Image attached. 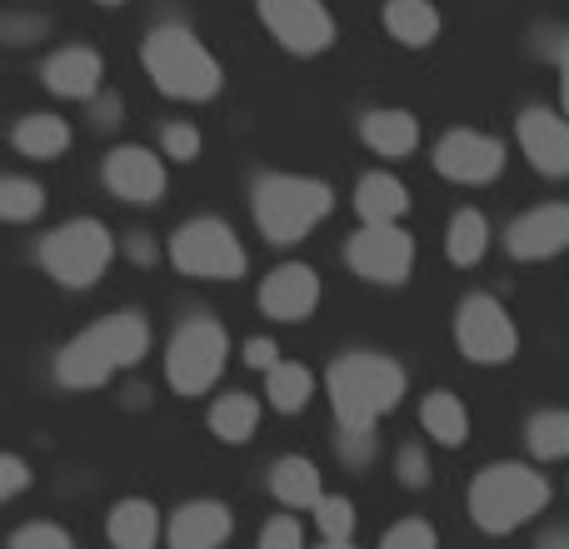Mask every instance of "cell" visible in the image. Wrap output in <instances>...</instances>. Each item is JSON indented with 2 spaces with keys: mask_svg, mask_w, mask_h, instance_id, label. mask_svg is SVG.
<instances>
[{
  "mask_svg": "<svg viewBox=\"0 0 569 549\" xmlns=\"http://www.w3.org/2000/svg\"><path fill=\"white\" fill-rule=\"evenodd\" d=\"M330 385V405L340 420V455L350 465H370L375 455V425L400 405L405 370L385 355H340L325 375Z\"/></svg>",
  "mask_w": 569,
  "mask_h": 549,
  "instance_id": "1",
  "label": "cell"
},
{
  "mask_svg": "<svg viewBox=\"0 0 569 549\" xmlns=\"http://www.w3.org/2000/svg\"><path fill=\"white\" fill-rule=\"evenodd\" d=\"M146 350H150V325L140 320L136 310H120V315H106L100 325H90V330H80L76 340L56 355V375L70 390H96L110 375L140 365Z\"/></svg>",
  "mask_w": 569,
  "mask_h": 549,
  "instance_id": "2",
  "label": "cell"
},
{
  "mask_svg": "<svg viewBox=\"0 0 569 549\" xmlns=\"http://www.w3.org/2000/svg\"><path fill=\"white\" fill-rule=\"evenodd\" d=\"M140 60H146V76L156 80V90L170 100H210L226 80L220 60L186 26H156L140 46Z\"/></svg>",
  "mask_w": 569,
  "mask_h": 549,
  "instance_id": "3",
  "label": "cell"
},
{
  "mask_svg": "<svg viewBox=\"0 0 569 549\" xmlns=\"http://www.w3.org/2000/svg\"><path fill=\"white\" fill-rule=\"evenodd\" d=\"M545 505H550V485H545V475H535L530 465H510V460L490 465V470H480L470 485V520L480 525L485 535L520 530Z\"/></svg>",
  "mask_w": 569,
  "mask_h": 549,
  "instance_id": "4",
  "label": "cell"
},
{
  "mask_svg": "<svg viewBox=\"0 0 569 549\" xmlns=\"http://www.w3.org/2000/svg\"><path fill=\"white\" fill-rule=\"evenodd\" d=\"M335 206V190L310 176H260L256 180V226L270 246L305 240Z\"/></svg>",
  "mask_w": 569,
  "mask_h": 549,
  "instance_id": "5",
  "label": "cell"
},
{
  "mask_svg": "<svg viewBox=\"0 0 569 549\" xmlns=\"http://www.w3.org/2000/svg\"><path fill=\"white\" fill-rule=\"evenodd\" d=\"M116 256V236L100 220H66L40 240V266L56 274L66 290H90Z\"/></svg>",
  "mask_w": 569,
  "mask_h": 549,
  "instance_id": "6",
  "label": "cell"
},
{
  "mask_svg": "<svg viewBox=\"0 0 569 549\" xmlns=\"http://www.w3.org/2000/svg\"><path fill=\"white\" fill-rule=\"evenodd\" d=\"M170 266L190 280H236L246 274V246L226 220L200 216L170 236Z\"/></svg>",
  "mask_w": 569,
  "mask_h": 549,
  "instance_id": "7",
  "label": "cell"
},
{
  "mask_svg": "<svg viewBox=\"0 0 569 549\" xmlns=\"http://www.w3.org/2000/svg\"><path fill=\"white\" fill-rule=\"evenodd\" d=\"M230 340L216 320H186L166 350V375L176 395H206L226 370Z\"/></svg>",
  "mask_w": 569,
  "mask_h": 549,
  "instance_id": "8",
  "label": "cell"
},
{
  "mask_svg": "<svg viewBox=\"0 0 569 549\" xmlns=\"http://www.w3.org/2000/svg\"><path fill=\"white\" fill-rule=\"evenodd\" d=\"M455 340H460L465 360L505 365L515 355V345H520V335H515V320L505 315V305L495 295H470L460 305V315H455Z\"/></svg>",
  "mask_w": 569,
  "mask_h": 549,
  "instance_id": "9",
  "label": "cell"
},
{
  "mask_svg": "<svg viewBox=\"0 0 569 549\" xmlns=\"http://www.w3.org/2000/svg\"><path fill=\"white\" fill-rule=\"evenodd\" d=\"M266 30L295 56H320L335 46V16L325 0H256Z\"/></svg>",
  "mask_w": 569,
  "mask_h": 549,
  "instance_id": "10",
  "label": "cell"
},
{
  "mask_svg": "<svg viewBox=\"0 0 569 549\" xmlns=\"http://www.w3.org/2000/svg\"><path fill=\"white\" fill-rule=\"evenodd\" d=\"M345 260H350L355 274H365L375 285H405L415 270V240L400 226H365L350 236Z\"/></svg>",
  "mask_w": 569,
  "mask_h": 549,
  "instance_id": "11",
  "label": "cell"
},
{
  "mask_svg": "<svg viewBox=\"0 0 569 549\" xmlns=\"http://www.w3.org/2000/svg\"><path fill=\"white\" fill-rule=\"evenodd\" d=\"M435 170L445 180H460V186H485L505 170V146L495 136H480V130H450L435 146Z\"/></svg>",
  "mask_w": 569,
  "mask_h": 549,
  "instance_id": "12",
  "label": "cell"
},
{
  "mask_svg": "<svg viewBox=\"0 0 569 549\" xmlns=\"http://www.w3.org/2000/svg\"><path fill=\"white\" fill-rule=\"evenodd\" d=\"M106 186L110 196L130 200V206H150L166 196V166L146 146H116L106 156Z\"/></svg>",
  "mask_w": 569,
  "mask_h": 549,
  "instance_id": "13",
  "label": "cell"
},
{
  "mask_svg": "<svg viewBox=\"0 0 569 549\" xmlns=\"http://www.w3.org/2000/svg\"><path fill=\"white\" fill-rule=\"evenodd\" d=\"M520 150L540 176H569V120L560 110L530 106L520 116Z\"/></svg>",
  "mask_w": 569,
  "mask_h": 549,
  "instance_id": "14",
  "label": "cell"
},
{
  "mask_svg": "<svg viewBox=\"0 0 569 549\" xmlns=\"http://www.w3.org/2000/svg\"><path fill=\"white\" fill-rule=\"evenodd\" d=\"M320 305V274L310 266H280L266 274V285H260V310L270 315V320H305V315Z\"/></svg>",
  "mask_w": 569,
  "mask_h": 549,
  "instance_id": "15",
  "label": "cell"
},
{
  "mask_svg": "<svg viewBox=\"0 0 569 549\" xmlns=\"http://www.w3.org/2000/svg\"><path fill=\"white\" fill-rule=\"evenodd\" d=\"M515 260H550L569 246V206H540L530 216H520L505 236Z\"/></svg>",
  "mask_w": 569,
  "mask_h": 549,
  "instance_id": "16",
  "label": "cell"
},
{
  "mask_svg": "<svg viewBox=\"0 0 569 549\" xmlns=\"http://www.w3.org/2000/svg\"><path fill=\"white\" fill-rule=\"evenodd\" d=\"M230 540V510L220 500H190L170 515V549H220Z\"/></svg>",
  "mask_w": 569,
  "mask_h": 549,
  "instance_id": "17",
  "label": "cell"
},
{
  "mask_svg": "<svg viewBox=\"0 0 569 549\" xmlns=\"http://www.w3.org/2000/svg\"><path fill=\"white\" fill-rule=\"evenodd\" d=\"M40 76H46V86L66 100H96L106 66H100V56L90 46H70V50H56Z\"/></svg>",
  "mask_w": 569,
  "mask_h": 549,
  "instance_id": "18",
  "label": "cell"
},
{
  "mask_svg": "<svg viewBox=\"0 0 569 549\" xmlns=\"http://www.w3.org/2000/svg\"><path fill=\"white\" fill-rule=\"evenodd\" d=\"M355 210H360L365 226H400V216L410 210V190L395 176L375 170V176H360V186H355Z\"/></svg>",
  "mask_w": 569,
  "mask_h": 549,
  "instance_id": "19",
  "label": "cell"
},
{
  "mask_svg": "<svg viewBox=\"0 0 569 549\" xmlns=\"http://www.w3.org/2000/svg\"><path fill=\"white\" fill-rule=\"evenodd\" d=\"M360 136H365V146L385 160H405L415 146H420V126H415L410 110H370Z\"/></svg>",
  "mask_w": 569,
  "mask_h": 549,
  "instance_id": "20",
  "label": "cell"
},
{
  "mask_svg": "<svg viewBox=\"0 0 569 549\" xmlns=\"http://www.w3.org/2000/svg\"><path fill=\"white\" fill-rule=\"evenodd\" d=\"M106 535H110V545H116V549H156V535H160L156 505H150V500H120V505H110Z\"/></svg>",
  "mask_w": 569,
  "mask_h": 549,
  "instance_id": "21",
  "label": "cell"
},
{
  "mask_svg": "<svg viewBox=\"0 0 569 549\" xmlns=\"http://www.w3.org/2000/svg\"><path fill=\"white\" fill-rule=\"evenodd\" d=\"M270 490H276L280 505H295V510H315V505L325 500L320 470H315L305 455H284V460H276V470H270Z\"/></svg>",
  "mask_w": 569,
  "mask_h": 549,
  "instance_id": "22",
  "label": "cell"
},
{
  "mask_svg": "<svg viewBox=\"0 0 569 549\" xmlns=\"http://www.w3.org/2000/svg\"><path fill=\"white\" fill-rule=\"evenodd\" d=\"M385 30H390L400 46L420 50L440 36V10L430 0H385Z\"/></svg>",
  "mask_w": 569,
  "mask_h": 549,
  "instance_id": "23",
  "label": "cell"
},
{
  "mask_svg": "<svg viewBox=\"0 0 569 549\" xmlns=\"http://www.w3.org/2000/svg\"><path fill=\"white\" fill-rule=\"evenodd\" d=\"M420 425H425V435H430L435 445H445V450H460L465 435H470V415H465V405L455 400L450 390L425 395V405H420Z\"/></svg>",
  "mask_w": 569,
  "mask_h": 549,
  "instance_id": "24",
  "label": "cell"
},
{
  "mask_svg": "<svg viewBox=\"0 0 569 549\" xmlns=\"http://www.w3.org/2000/svg\"><path fill=\"white\" fill-rule=\"evenodd\" d=\"M16 150L26 160H60L70 150V126L60 116H26L16 126Z\"/></svg>",
  "mask_w": 569,
  "mask_h": 549,
  "instance_id": "25",
  "label": "cell"
},
{
  "mask_svg": "<svg viewBox=\"0 0 569 549\" xmlns=\"http://www.w3.org/2000/svg\"><path fill=\"white\" fill-rule=\"evenodd\" d=\"M210 430L220 435L226 445H246V440H256V430H260V405L250 400V395H220L216 400V410H210Z\"/></svg>",
  "mask_w": 569,
  "mask_h": 549,
  "instance_id": "26",
  "label": "cell"
},
{
  "mask_svg": "<svg viewBox=\"0 0 569 549\" xmlns=\"http://www.w3.org/2000/svg\"><path fill=\"white\" fill-rule=\"evenodd\" d=\"M266 395L270 405H276L280 415H300L305 405H310L315 395V375L305 370V365H276V370H266Z\"/></svg>",
  "mask_w": 569,
  "mask_h": 549,
  "instance_id": "27",
  "label": "cell"
},
{
  "mask_svg": "<svg viewBox=\"0 0 569 549\" xmlns=\"http://www.w3.org/2000/svg\"><path fill=\"white\" fill-rule=\"evenodd\" d=\"M445 250H450L455 266H480L485 250H490V220H485L480 210H460V216L450 220V240H445Z\"/></svg>",
  "mask_w": 569,
  "mask_h": 549,
  "instance_id": "28",
  "label": "cell"
},
{
  "mask_svg": "<svg viewBox=\"0 0 569 549\" xmlns=\"http://www.w3.org/2000/svg\"><path fill=\"white\" fill-rule=\"evenodd\" d=\"M530 450L540 460H569V410H545L530 420Z\"/></svg>",
  "mask_w": 569,
  "mask_h": 549,
  "instance_id": "29",
  "label": "cell"
},
{
  "mask_svg": "<svg viewBox=\"0 0 569 549\" xmlns=\"http://www.w3.org/2000/svg\"><path fill=\"white\" fill-rule=\"evenodd\" d=\"M40 210H46V190L36 186V180H26V176H6L0 180V216L6 220H36Z\"/></svg>",
  "mask_w": 569,
  "mask_h": 549,
  "instance_id": "30",
  "label": "cell"
},
{
  "mask_svg": "<svg viewBox=\"0 0 569 549\" xmlns=\"http://www.w3.org/2000/svg\"><path fill=\"white\" fill-rule=\"evenodd\" d=\"M315 525H320V540H350L355 530V505L345 495H325L315 505Z\"/></svg>",
  "mask_w": 569,
  "mask_h": 549,
  "instance_id": "31",
  "label": "cell"
},
{
  "mask_svg": "<svg viewBox=\"0 0 569 549\" xmlns=\"http://www.w3.org/2000/svg\"><path fill=\"white\" fill-rule=\"evenodd\" d=\"M160 150H166L170 160H196L200 156V130L186 126V120H170V126L160 130Z\"/></svg>",
  "mask_w": 569,
  "mask_h": 549,
  "instance_id": "32",
  "label": "cell"
},
{
  "mask_svg": "<svg viewBox=\"0 0 569 549\" xmlns=\"http://www.w3.org/2000/svg\"><path fill=\"white\" fill-rule=\"evenodd\" d=\"M10 549H70V535L60 530V525L36 520V525H26V530L10 535Z\"/></svg>",
  "mask_w": 569,
  "mask_h": 549,
  "instance_id": "33",
  "label": "cell"
},
{
  "mask_svg": "<svg viewBox=\"0 0 569 549\" xmlns=\"http://www.w3.org/2000/svg\"><path fill=\"white\" fill-rule=\"evenodd\" d=\"M380 549H435V530L425 520H400L395 530H385Z\"/></svg>",
  "mask_w": 569,
  "mask_h": 549,
  "instance_id": "34",
  "label": "cell"
},
{
  "mask_svg": "<svg viewBox=\"0 0 569 549\" xmlns=\"http://www.w3.org/2000/svg\"><path fill=\"white\" fill-rule=\"evenodd\" d=\"M260 549H305V535H300V525L295 520H270L266 530H260Z\"/></svg>",
  "mask_w": 569,
  "mask_h": 549,
  "instance_id": "35",
  "label": "cell"
},
{
  "mask_svg": "<svg viewBox=\"0 0 569 549\" xmlns=\"http://www.w3.org/2000/svg\"><path fill=\"white\" fill-rule=\"evenodd\" d=\"M26 485H30L26 460H20V455H6V460H0V500H16Z\"/></svg>",
  "mask_w": 569,
  "mask_h": 549,
  "instance_id": "36",
  "label": "cell"
},
{
  "mask_svg": "<svg viewBox=\"0 0 569 549\" xmlns=\"http://www.w3.org/2000/svg\"><path fill=\"white\" fill-rule=\"evenodd\" d=\"M400 480L410 485V490H425V480H430V465H425L420 445H405V450H400Z\"/></svg>",
  "mask_w": 569,
  "mask_h": 549,
  "instance_id": "37",
  "label": "cell"
},
{
  "mask_svg": "<svg viewBox=\"0 0 569 549\" xmlns=\"http://www.w3.org/2000/svg\"><path fill=\"white\" fill-rule=\"evenodd\" d=\"M0 36H6L10 46H26V40L46 36V20H36V16H6V20H0Z\"/></svg>",
  "mask_w": 569,
  "mask_h": 549,
  "instance_id": "38",
  "label": "cell"
},
{
  "mask_svg": "<svg viewBox=\"0 0 569 549\" xmlns=\"http://www.w3.org/2000/svg\"><path fill=\"white\" fill-rule=\"evenodd\" d=\"M246 365H256V370H276V365H280L276 345H270V340H250L246 345Z\"/></svg>",
  "mask_w": 569,
  "mask_h": 549,
  "instance_id": "39",
  "label": "cell"
},
{
  "mask_svg": "<svg viewBox=\"0 0 569 549\" xmlns=\"http://www.w3.org/2000/svg\"><path fill=\"white\" fill-rule=\"evenodd\" d=\"M120 120V96H100L96 100V126H116Z\"/></svg>",
  "mask_w": 569,
  "mask_h": 549,
  "instance_id": "40",
  "label": "cell"
},
{
  "mask_svg": "<svg viewBox=\"0 0 569 549\" xmlns=\"http://www.w3.org/2000/svg\"><path fill=\"white\" fill-rule=\"evenodd\" d=\"M535 549H569V530H565V525H555V530L540 535V545H535Z\"/></svg>",
  "mask_w": 569,
  "mask_h": 549,
  "instance_id": "41",
  "label": "cell"
},
{
  "mask_svg": "<svg viewBox=\"0 0 569 549\" xmlns=\"http://www.w3.org/2000/svg\"><path fill=\"white\" fill-rule=\"evenodd\" d=\"M130 256H136V260H156V246H150L146 236H130Z\"/></svg>",
  "mask_w": 569,
  "mask_h": 549,
  "instance_id": "42",
  "label": "cell"
},
{
  "mask_svg": "<svg viewBox=\"0 0 569 549\" xmlns=\"http://www.w3.org/2000/svg\"><path fill=\"white\" fill-rule=\"evenodd\" d=\"M560 76H565V116H569V40L560 46Z\"/></svg>",
  "mask_w": 569,
  "mask_h": 549,
  "instance_id": "43",
  "label": "cell"
},
{
  "mask_svg": "<svg viewBox=\"0 0 569 549\" xmlns=\"http://www.w3.org/2000/svg\"><path fill=\"white\" fill-rule=\"evenodd\" d=\"M320 549H355L350 540H320Z\"/></svg>",
  "mask_w": 569,
  "mask_h": 549,
  "instance_id": "44",
  "label": "cell"
},
{
  "mask_svg": "<svg viewBox=\"0 0 569 549\" xmlns=\"http://www.w3.org/2000/svg\"><path fill=\"white\" fill-rule=\"evenodd\" d=\"M96 6H126V0H96Z\"/></svg>",
  "mask_w": 569,
  "mask_h": 549,
  "instance_id": "45",
  "label": "cell"
}]
</instances>
